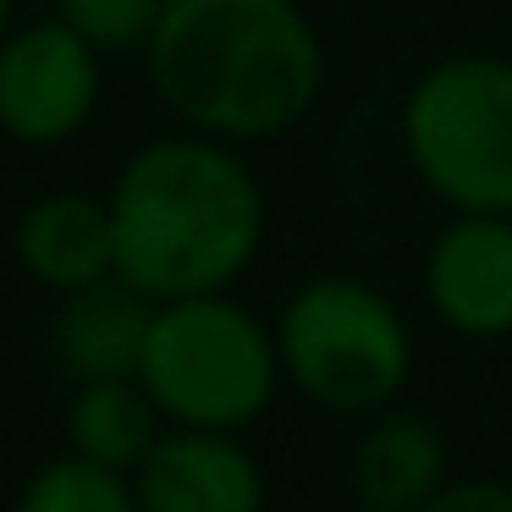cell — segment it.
Listing matches in <instances>:
<instances>
[{
	"label": "cell",
	"instance_id": "11",
	"mask_svg": "<svg viewBox=\"0 0 512 512\" xmlns=\"http://www.w3.org/2000/svg\"><path fill=\"white\" fill-rule=\"evenodd\" d=\"M452 479V452L424 413H369V430L353 446L358 512H419Z\"/></svg>",
	"mask_w": 512,
	"mask_h": 512
},
{
	"label": "cell",
	"instance_id": "10",
	"mask_svg": "<svg viewBox=\"0 0 512 512\" xmlns=\"http://www.w3.org/2000/svg\"><path fill=\"white\" fill-rule=\"evenodd\" d=\"M149 320H155V298H144L122 276H105L94 287L61 292L56 320H50V358H56V369L72 386L138 375V358H144V342H149Z\"/></svg>",
	"mask_w": 512,
	"mask_h": 512
},
{
	"label": "cell",
	"instance_id": "13",
	"mask_svg": "<svg viewBox=\"0 0 512 512\" xmlns=\"http://www.w3.org/2000/svg\"><path fill=\"white\" fill-rule=\"evenodd\" d=\"M12 512H144L133 474H116L105 463H89L78 452H61L28 474Z\"/></svg>",
	"mask_w": 512,
	"mask_h": 512
},
{
	"label": "cell",
	"instance_id": "15",
	"mask_svg": "<svg viewBox=\"0 0 512 512\" xmlns=\"http://www.w3.org/2000/svg\"><path fill=\"white\" fill-rule=\"evenodd\" d=\"M419 512H512V485L507 479H490V474L446 479Z\"/></svg>",
	"mask_w": 512,
	"mask_h": 512
},
{
	"label": "cell",
	"instance_id": "6",
	"mask_svg": "<svg viewBox=\"0 0 512 512\" xmlns=\"http://www.w3.org/2000/svg\"><path fill=\"white\" fill-rule=\"evenodd\" d=\"M105 50L56 12L17 23L0 45V138L56 149L94 122L105 94Z\"/></svg>",
	"mask_w": 512,
	"mask_h": 512
},
{
	"label": "cell",
	"instance_id": "16",
	"mask_svg": "<svg viewBox=\"0 0 512 512\" xmlns=\"http://www.w3.org/2000/svg\"><path fill=\"white\" fill-rule=\"evenodd\" d=\"M12 28H17V0H0V45H6Z\"/></svg>",
	"mask_w": 512,
	"mask_h": 512
},
{
	"label": "cell",
	"instance_id": "3",
	"mask_svg": "<svg viewBox=\"0 0 512 512\" xmlns=\"http://www.w3.org/2000/svg\"><path fill=\"white\" fill-rule=\"evenodd\" d=\"M138 380L166 413V424L226 435H243L248 424H259L276 391L287 386L276 325H265L232 292L155 303Z\"/></svg>",
	"mask_w": 512,
	"mask_h": 512
},
{
	"label": "cell",
	"instance_id": "4",
	"mask_svg": "<svg viewBox=\"0 0 512 512\" xmlns=\"http://www.w3.org/2000/svg\"><path fill=\"white\" fill-rule=\"evenodd\" d=\"M397 138L452 215H512V61L446 56L408 83Z\"/></svg>",
	"mask_w": 512,
	"mask_h": 512
},
{
	"label": "cell",
	"instance_id": "1",
	"mask_svg": "<svg viewBox=\"0 0 512 512\" xmlns=\"http://www.w3.org/2000/svg\"><path fill=\"white\" fill-rule=\"evenodd\" d=\"M116 276L144 298L232 292L265 248V188L237 144L210 133H160L122 160L111 193Z\"/></svg>",
	"mask_w": 512,
	"mask_h": 512
},
{
	"label": "cell",
	"instance_id": "2",
	"mask_svg": "<svg viewBox=\"0 0 512 512\" xmlns=\"http://www.w3.org/2000/svg\"><path fill=\"white\" fill-rule=\"evenodd\" d=\"M144 67L171 122L237 149L292 133L325 89L320 28L298 0H171Z\"/></svg>",
	"mask_w": 512,
	"mask_h": 512
},
{
	"label": "cell",
	"instance_id": "9",
	"mask_svg": "<svg viewBox=\"0 0 512 512\" xmlns=\"http://www.w3.org/2000/svg\"><path fill=\"white\" fill-rule=\"evenodd\" d=\"M12 254L56 298L116 276L111 204L100 193H83V188L39 193L34 204H23V215L12 226Z\"/></svg>",
	"mask_w": 512,
	"mask_h": 512
},
{
	"label": "cell",
	"instance_id": "14",
	"mask_svg": "<svg viewBox=\"0 0 512 512\" xmlns=\"http://www.w3.org/2000/svg\"><path fill=\"white\" fill-rule=\"evenodd\" d=\"M171 0H56V17L100 50H144Z\"/></svg>",
	"mask_w": 512,
	"mask_h": 512
},
{
	"label": "cell",
	"instance_id": "8",
	"mask_svg": "<svg viewBox=\"0 0 512 512\" xmlns=\"http://www.w3.org/2000/svg\"><path fill=\"white\" fill-rule=\"evenodd\" d=\"M133 490L144 512H265L270 501L265 463L243 435L182 424H166V435L149 446L133 468Z\"/></svg>",
	"mask_w": 512,
	"mask_h": 512
},
{
	"label": "cell",
	"instance_id": "5",
	"mask_svg": "<svg viewBox=\"0 0 512 512\" xmlns=\"http://www.w3.org/2000/svg\"><path fill=\"white\" fill-rule=\"evenodd\" d=\"M281 375L325 413H386L413 375V331L364 276H309L276 314Z\"/></svg>",
	"mask_w": 512,
	"mask_h": 512
},
{
	"label": "cell",
	"instance_id": "12",
	"mask_svg": "<svg viewBox=\"0 0 512 512\" xmlns=\"http://www.w3.org/2000/svg\"><path fill=\"white\" fill-rule=\"evenodd\" d=\"M166 435V413L144 391L138 375L116 380H83L67 402V452L105 463L116 474H133L149 457V446Z\"/></svg>",
	"mask_w": 512,
	"mask_h": 512
},
{
	"label": "cell",
	"instance_id": "7",
	"mask_svg": "<svg viewBox=\"0 0 512 512\" xmlns=\"http://www.w3.org/2000/svg\"><path fill=\"white\" fill-rule=\"evenodd\" d=\"M424 298L468 342L512 336V215H452L424 254Z\"/></svg>",
	"mask_w": 512,
	"mask_h": 512
}]
</instances>
